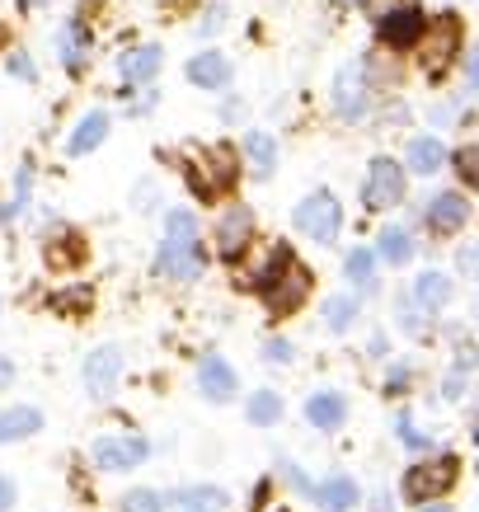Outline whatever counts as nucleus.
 I'll return each mask as SVG.
<instances>
[{
	"mask_svg": "<svg viewBox=\"0 0 479 512\" xmlns=\"http://www.w3.org/2000/svg\"><path fill=\"white\" fill-rule=\"evenodd\" d=\"M259 296L268 301L273 315H292L310 296V268L296 259L292 249H278V254L268 259V268L259 273Z\"/></svg>",
	"mask_w": 479,
	"mask_h": 512,
	"instance_id": "1",
	"label": "nucleus"
},
{
	"mask_svg": "<svg viewBox=\"0 0 479 512\" xmlns=\"http://www.w3.org/2000/svg\"><path fill=\"white\" fill-rule=\"evenodd\" d=\"M160 273L174 282H188L202 273V240L193 212H170L165 217V249H160Z\"/></svg>",
	"mask_w": 479,
	"mask_h": 512,
	"instance_id": "2",
	"label": "nucleus"
},
{
	"mask_svg": "<svg viewBox=\"0 0 479 512\" xmlns=\"http://www.w3.org/2000/svg\"><path fill=\"white\" fill-rule=\"evenodd\" d=\"M461 480V461L456 456H433V461H418L409 475H404V498L409 503H433Z\"/></svg>",
	"mask_w": 479,
	"mask_h": 512,
	"instance_id": "3",
	"label": "nucleus"
},
{
	"mask_svg": "<svg viewBox=\"0 0 479 512\" xmlns=\"http://www.w3.org/2000/svg\"><path fill=\"white\" fill-rule=\"evenodd\" d=\"M400 198H404V170L390 156H376L367 179H362V207H367V212H386V207H395Z\"/></svg>",
	"mask_w": 479,
	"mask_h": 512,
	"instance_id": "4",
	"label": "nucleus"
},
{
	"mask_svg": "<svg viewBox=\"0 0 479 512\" xmlns=\"http://www.w3.org/2000/svg\"><path fill=\"white\" fill-rule=\"evenodd\" d=\"M235 156L231 146H207L198 156V165H188V179H193V188H198L202 198H217V193H226V188L235 184Z\"/></svg>",
	"mask_w": 479,
	"mask_h": 512,
	"instance_id": "5",
	"label": "nucleus"
},
{
	"mask_svg": "<svg viewBox=\"0 0 479 512\" xmlns=\"http://www.w3.org/2000/svg\"><path fill=\"white\" fill-rule=\"evenodd\" d=\"M296 231H306L310 240H320V245H329L334 235H339L343 226V212H339V198L334 193H310L301 207H296Z\"/></svg>",
	"mask_w": 479,
	"mask_h": 512,
	"instance_id": "6",
	"label": "nucleus"
},
{
	"mask_svg": "<svg viewBox=\"0 0 479 512\" xmlns=\"http://www.w3.org/2000/svg\"><path fill=\"white\" fill-rule=\"evenodd\" d=\"M376 33H381L386 47H414L418 38H423V10H418V5H395V10L381 15Z\"/></svg>",
	"mask_w": 479,
	"mask_h": 512,
	"instance_id": "7",
	"label": "nucleus"
},
{
	"mask_svg": "<svg viewBox=\"0 0 479 512\" xmlns=\"http://www.w3.org/2000/svg\"><path fill=\"white\" fill-rule=\"evenodd\" d=\"M465 221H470V198H465L461 188H447V193L428 198V226L437 235H456Z\"/></svg>",
	"mask_w": 479,
	"mask_h": 512,
	"instance_id": "8",
	"label": "nucleus"
},
{
	"mask_svg": "<svg viewBox=\"0 0 479 512\" xmlns=\"http://www.w3.org/2000/svg\"><path fill=\"white\" fill-rule=\"evenodd\" d=\"M456 47H461V24H456V19H442V24L428 33V43H423V71H428V76H442V71L456 62Z\"/></svg>",
	"mask_w": 479,
	"mask_h": 512,
	"instance_id": "9",
	"label": "nucleus"
},
{
	"mask_svg": "<svg viewBox=\"0 0 479 512\" xmlns=\"http://www.w3.org/2000/svg\"><path fill=\"white\" fill-rule=\"evenodd\" d=\"M146 461V442L141 437H99L94 442V466L99 470H132Z\"/></svg>",
	"mask_w": 479,
	"mask_h": 512,
	"instance_id": "10",
	"label": "nucleus"
},
{
	"mask_svg": "<svg viewBox=\"0 0 479 512\" xmlns=\"http://www.w3.org/2000/svg\"><path fill=\"white\" fill-rule=\"evenodd\" d=\"M249 240H254V217H249L245 207H235V212H226V217L217 221V254L221 259H240Z\"/></svg>",
	"mask_w": 479,
	"mask_h": 512,
	"instance_id": "11",
	"label": "nucleus"
},
{
	"mask_svg": "<svg viewBox=\"0 0 479 512\" xmlns=\"http://www.w3.org/2000/svg\"><path fill=\"white\" fill-rule=\"evenodd\" d=\"M198 390L207 395V400H231L235 395V372L221 362L217 353L198 362Z\"/></svg>",
	"mask_w": 479,
	"mask_h": 512,
	"instance_id": "12",
	"label": "nucleus"
},
{
	"mask_svg": "<svg viewBox=\"0 0 479 512\" xmlns=\"http://www.w3.org/2000/svg\"><path fill=\"white\" fill-rule=\"evenodd\" d=\"M188 80L202 85V90H226V85H231V62H226L221 52H198V57L188 62Z\"/></svg>",
	"mask_w": 479,
	"mask_h": 512,
	"instance_id": "13",
	"label": "nucleus"
},
{
	"mask_svg": "<svg viewBox=\"0 0 479 512\" xmlns=\"http://www.w3.org/2000/svg\"><path fill=\"white\" fill-rule=\"evenodd\" d=\"M447 296H451V282L428 268V273H418L414 287H409V306H414V311H442Z\"/></svg>",
	"mask_w": 479,
	"mask_h": 512,
	"instance_id": "14",
	"label": "nucleus"
},
{
	"mask_svg": "<svg viewBox=\"0 0 479 512\" xmlns=\"http://www.w3.org/2000/svg\"><path fill=\"white\" fill-rule=\"evenodd\" d=\"M118 372H123L118 348H99V353H90V362H85V386H90L94 395H109L113 381H118Z\"/></svg>",
	"mask_w": 479,
	"mask_h": 512,
	"instance_id": "15",
	"label": "nucleus"
},
{
	"mask_svg": "<svg viewBox=\"0 0 479 512\" xmlns=\"http://www.w3.org/2000/svg\"><path fill=\"white\" fill-rule=\"evenodd\" d=\"M362 99H367V90H362V66H343L339 80H334V109H339L343 118H357V113H362Z\"/></svg>",
	"mask_w": 479,
	"mask_h": 512,
	"instance_id": "16",
	"label": "nucleus"
},
{
	"mask_svg": "<svg viewBox=\"0 0 479 512\" xmlns=\"http://www.w3.org/2000/svg\"><path fill=\"white\" fill-rule=\"evenodd\" d=\"M104 137H109V118H104V113H85L66 146H71V156H90V151H94V146H99Z\"/></svg>",
	"mask_w": 479,
	"mask_h": 512,
	"instance_id": "17",
	"label": "nucleus"
},
{
	"mask_svg": "<svg viewBox=\"0 0 479 512\" xmlns=\"http://www.w3.org/2000/svg\"><path fill=\"white\" fill-rule=\"evenodd\" d=\"M245 160L254 165V174H259V179H268V174H273V165H278V141L268 137V132H249V137H245Z\"/></svg>",
	"mask_w": 479,
	"mask_h": 512,
	"instance_id": "18",
	"label": "nucleus"
},
{
	"mask_svg": "<svg viewBox=\"0 0 479 512\" xmlns=\"http://www.w3.org/2000/svg\"><path fill=\"white\" fill-rule=\"evenodd\" d=\"M43 428V414L38 409H10V414H0V442H19V437H33Z\"/></svg>",
	"mask_w": 479,
	"mask_h": 512,
	"instance_id": "19",
	"label": "nucleus"
},
{
	"mask_svg": "<svg viewBox=\"0 0 479 512\" xmlns=\"http://www.w3.org/2000/svg\"><path fill=\"white\" fill-rule=\"evenodd\" d=\"M442 165H447V151H442V141H433V137L409 141V170H414V174H437Z\"/></svg>",
	"mask_w": 479,
	"mask_h": 512,
	"instance_id": "20",
	"label": "nucleus"
},
{
	"mask_svg": "<svg viewBox=\"0 0 479 512\" xmlns=\"http://www.w3.org/2000/svg\"><path fill=\"white\" fill-rule=\"evenodd\" d=\"M80 259H85V245H80L76 231L52 235V240H47V264H52V268H76Z\"/></svg>",
	"mask_w": 479,
	"mask_h": 512,
	"instance_id": "21",
	"label": "nucleus"
},
{
	"mask_svg": "<svg viewBox=\"0 0 479 512\" xmlns=\"http://www.w3.org/2000/svg\"><path fill=\"white\" fill-rule=\"evenodd\" d=\"M160 71V47H132L123 52V76L137 85V80H151Z\"/></svg>",
	"mask_w": 479,
	"mask_h": 512,
	"instance_id": "22",
	"label": "nucleus"
},
{
	"mask_svg": "<svg viewBox=\"0 0 479 512\" xmlns=\"http://www.w3.org/2000/svg\"><path fill=\"white\" fill-rule=\"evenodd\" d=\"M343 414H348V404H343L339 395H315V400L306 404V419L315 423V428H339Z\"/></svg>",
	"mask_w": 479,
	"mask_h": 512,
	"instance_id": "23",
	"label": "nucleus"
},
{
	"mask_svg": "<svg viewBox=\"0 0 479 512\" xmlns=\"http://www.w3.org/2000/svg\"><path fill=\"white\" fill-rule=\"evenodd\" d=\"M357 503V484L353 480H329L320 489V508L325 512H348Z\"/></svg>",
	"mask_w": 479,
	"mask_h": 512,
	"instance_id": "24",
	"label": "nucleus"
},
{
	"mask_svg": "<svg viewBox=\"0 0 479 512\" xmlns=\"http://www.w3.org/2000/svg\"><path fill=\"white\" fill-rule=\"evenodd\" d=\"M409 231H404V226H386V231H381V259H386V264H404V259H409Z\"/></svg>",
	"mask_w": 479,
	"mask_h": 512,
	"instance_id": "25",
	"label": "nucleus"
},
{
	"mask_svg": "<svg viewBox=\"0 0 479 512\" xmlns=\"http://www.w3.org/2000/svg\"><path fill=\"white\" fill-rule=\"evenodd\" d=\"M226 494L221 489H184V494H174V508H202V512H221Z\"/></svg>",
	"mask_w": 479,
	"mask_h": 512,
	"instance_id": "26",
	"label": "nucleus"
},
{
	"mask_svg": "<svg viewBox=\"0 0 479 512\" xmlns=\"http://www.w3.org/2000/svg\"><path fill=\"white\" fill-rule=\"evenodd\" d=\"M62 62L76 71V66H85V29H80L76 19L62 29Z\"/></svg>",
	"mask_w": 479,
	"mask_h": 512,
	"instance_id": "27",
	"label": "nucleus"
},
{
	"mask_svg": "<svg viewBox=\"0 0 479 512\" xmlns=\"http://www.w3.org/2000/svg\"><path fill=\"white\" fill-rule=\"evenodd\" d=\"M348 278L357 282V287H376V259H371L367 249H353V254H348Z\"/></svg>",
	"mask_w": 479,
	"mask_h": 512,
	"instance_id": "28",
	"label": "nucleus"
},
{
	"mask_svg": "<svg viewBox=\"0 0 479 512\" xmlns=\"http://www.w3.org/2000/svg\"><path fill=\"white\" fill-rule=\"evenodd\" d=\"M353 315H357V306L348 301V296H329L325 301V325L329 329H348L353 325Z\"/></svg>",
	"mask_w": 479,
	"mask_h": 512,
	"instance_id": "29",
	"label": "nucleus"
},
{
	"mask_svg": "<svg viewBox=\"0 0 479 512\" xmlns=\"http://www.w3.org/2000/svg\"><path fill=\"white\" fill-rule=\"evenodd\" d=\"M278 414H282V400L273 395V390H259V395L249 400V419L254 423H273Z\"/></svg>",
	"mask_w": 479,
	"mask_h": 512,
	"instance_id": "30",
	"label": "nucleus"
},
{
	"mask_svg": "<svg viewBox=\"0 0 479 512\" xmlns=\"http://www.w3.org/2000/svg\"><path fill=\"white\" fill-rule=\"evenodd\" d=\"M123 512H160V494H151V489H132V494L123 498Z\"/></svg>",
	"mask_w": 479,
	"mask_h": 512,
	"instance_id": "31",
	"label": "nucleus"
},
{
	"mask_svg": "<svg viewBox=\"0 0 479 512\" xmlns=\"http://www.w3.org/2000/svg\"><path fill=\"white\" fill-rule=\"evenodd\" d=\"M456 174H461L465 184H475L479 179V151L475 146H461V151H456Z\"/></svg>",
	"mask_w": 479,
	"mask_h": 512,
	"instance_id": "32",
	"label": "nucleus"
},
{
	"mask_svg": "<svg viewBox=\"0 0 479 512\" xmlns=\"http://www.w3.org/2000/svg\"><path fill=\"white\" fill-rule=\"evenodd\" d=\"M268 362H292V343L273 339V343H268Z\"/></svg>",
	"mask_w": 479,
	"mask_h": 512,
	"instance_id": "33",
	"label": "nucleus"
},
{
	"mask_svg": "<svg viewBox=\"0 0 479 512\" xmlns=\"http://www.w3.org/2000/svg\"><path fill=\"white\" fill-rule=\"evenodd\" d=\"M400 437L409 442V447H428V437L414 433V423H409V419H400Z\"/></svg>",
	"mask_w": 479,
	"mask_h": 512,
	"instance_id": "34",
	"label": "nucleus"
},
{
	"mask_svg": "<svg viewBox=\"0 0 479 512\" xmlns=\"http://www.w3.org/2000/svg\"><path fill=\"white\" fill-rule=\"evenodd\" d=\"M10 71H15L19 80H33V76H38V71H33V62H29V57H10Z\"/></svg>",
	"mask_w": 479,
	"mask_h": 512,
	"instance_id": "35",
	"label": "nucleus"
},
{
	"mask_svg": "<svg viewBox=\"0 0 479 512\" xmlns=\"http://www.w3.org/2000/svg\"><path fill=\"white\" fill-rule=\"evenodd\" d=\"M10 503H15V484L0 475V512H10Z\"/></svg>",
	"mask_w": 479,
	"mask_h": 512,
	"instance_id": "36",
	"label": "nucleus"
},
{
	"mask_svg": "<svg viewBox=\"0 0 479 512\" xmlns=\"http://www.w3.org/2000/svg\"><path fill=\"white\" fill-rule=\"evenodd\" d=\"M428 512H451V508H447V503H442V508H428Z\"/></svg>",
	"mask_w": 479,
	"mask_h": 512,
	"instance_id": "37",
	"label": "nucleus"
},
{
	"mask_svg": "<svg viewBox=\"0 0 479 512\" xmlns=\"http://www.w3.org/2000/svg\"><path fill=\"white\" fill-rule=\"evenodd\" d=\"M174 512H202V508H174Z\"/></svg>",
	"mask_w": 479,
	"mask_h": 512,
	"instance_id": "38",
	"label": "nucleus"
}]
</instances>
